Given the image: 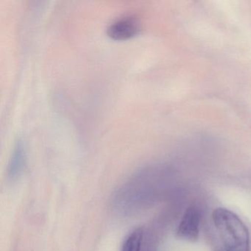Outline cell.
<instances>
[{
  "label": "cell",
  "instance_id": "cell-1",
  "mask_svg": "<svg viewBox=\"0 0 251 251\" xmlns=\"http://www.w3.org/2000/svg\"><path fill=\"white\" fill-rule=\"evenodd\" d=\"M212 218L225 251H250L249 232L236 214L226 208H217Z\"/></svg>",
  "mask_w": 251,
  "mask_h": 251
},
{
  "label": "cell",
  "instance_id": "cell-2",
  "mask_svg": "<svg viewBox=\"0 0 251 251\" xmlns=\"http://www.w3.org/2000/svg\"><path fill=\"white\" fill-rule=\"evenodd\" d=\"M141 23L139 18L133 15L124 16L113 22L107 30L110 39L115 41H126L139 34Z\"/></svg>",
  "mask_w": 251,
  "mask_h": 251
},
{
  "label": "cell",
  "instance_id": "cell-3",
  "mask_svg": "<svg viewBox=\"0 0 251 251\" xmlns=\"http://www.w3.org/2000/svg\"><path fill=\"white\" fill-rule=\"evenodd\" d=\"M201 214L199 208L190 206L186 209L177 229V236L188 241H195L199 236Z\"/></svg>",
  "mask_w": 251,
  "mask_h": 251
},
{
  "label": "cell",
  "instance_id": "cell-4",
  "mask_svg": "<svg viewBox=\"0 0 251 251\" xmlns=\"http://www.w3.org/2000/svg\"><path fill=\"white\" fill-rule=\"evenodd\" d=\"M26 155L23 144L21 141H18L14 147L11 155V159L8 166L7 176L11 181L17 180L21 176L25 164Z\"/></svg>",
  "mask_w": 251,
  "mask_h": 251
},
{
  "label": "cell",
  "instance_id": "cell-5",
  "mask_svg": "<svg viewBox=\"0 0 251 251\" xmlns=\"http://www.w3.org/2000/svg\"><path fill=\"white\" fill-rule=\"evenodd\" d=\"M142 240L143 231L141 228L136 229L125 239L122 251H141Z\"/></svg>",
  "mask_w": 251,
  "mask_h": 251
}]
</instances>
